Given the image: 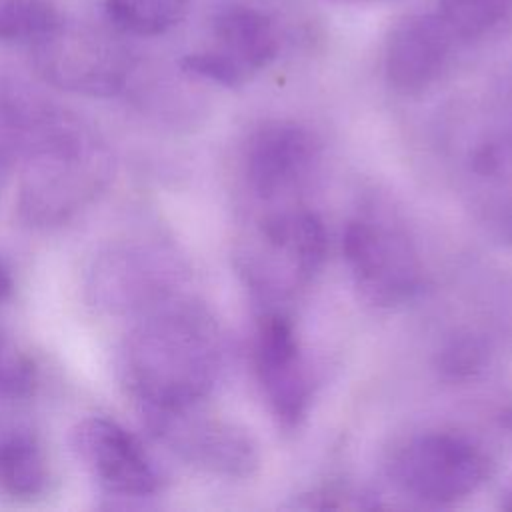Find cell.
I'll use <instances>...</instances> for the list:
<instances>
[{"label": "cell", "mask_w": 512, "mask_h": 512, "mask_svg": "<svg viewBox=\"0 0 512 512\" xmlns=\"http://www.w3.org/2000/svg\"><path fill=\"white\" fill-rule=\"evenodd\" d=\"M504 508H506V510H512V492L508 494V500L504 502Z\"/></svg>", "instance_id": "obj_24"}, {"label": "cell", "mask_w": 512, "mask_h": 512, "mask_svg": "<svg viewBox=\"0 0 512 512\" xmlns=\"http://www.w3.org/2000/svg\"><path fill=\"white\" fill-rule=\"evenodd\" d=\"M318 154L314 136L294 122H270L256 130L246 148V178L264 200L298 188Z\"/></svg>", "instance_id": "obj_10"}, {"label": "cell", "mask_w": 512, "mask_h": 512, "mask_svg": "<svg viewBox=\"0 0 512 512\" xmlns=\"http://www.w3.org/2000/svg\"><path fill=\"white\" fill-rule=\"evenodd\" d=\"M12 290H14L12 272H10V268L6 266V262L0 258V304L10 298Z\"/></svg>", "instance_id": "obj_22"}, {"label": "cell", "mask_w": 512, "mask_h": 512, "mask_svg": "<svg viewBox=\"0 0 512 512\" xmlns=\"http://www.w3.org/2000/svg\"><path fill=\"white\" fill-rule=\"evenodd\" d=\"M0 178H2V172H0Z\"/></svg>", "instance_id": "obj_25"}, {"label": "cell", "mask_w": 512, "mask_h": 512, "mask_svg": "<svg viewBox=\"0 0 512 512\" xmlns=\"http://www.w3.org/2000/svg\"><path fill=\"white\" fill-rule=\"evenodd\" d=\"M254 368L278 422L286 428L298 426L308 410L310 382L294 326L284 314L266 312L258 320Z\"/></svg>", "instance_id": "obj_9"}, {"label": "cell", "mask_w": 512, "mask_h": 512, "mask_svg": "<svg viewBox=\"0 0 512 512\" xmlns=\"http://www.w3.org/2000/svg\"><path fill=\"white\" fill-rule=\"evenodd\" d=\"M198 406L174 412H142L154 438L182 460L226 476H248L258 466L256 446L236 426L196 414Z\"/></svg>", "instance_id": "obj_7"}, {"label": "cell", "mask_w": 512, "mask_h": 512, "mask_svg": "<svg viewBox=\"0 0 512 512\" xmlns=\"http://www.w3.org/2000/svg\"><path fill=\"white\" fill-rule=\"evenodd\" d=\"M332 2H340V4H360V2H374V0H332Z\"/></svg>", "instance_id": "obj_23"}, {"label": "cell", "mask_w": 512, "mask_h": 512, "mask_svg": "<svg viewBox=\"0 0 512 512\" xmlns=\"http://www.w3.org/2000/svg\"><path fill=\"white\" fill-rule=\"evenodd\" d=\"M32 52L34 66L48 84L94 98L118 94L132 70V56L122 42L84 24L62 22Z\"/></svg>", "instance_id": "obj_3"}, {"label": "cell", "mask_w": 512, "mask_h": 512, "mask_svg": "<svg viewBox=\"0 0 512 512\" xmlns=\"http://www.w3.org/2000/svg\"><path fill=\"white\" fill-rule=\"evenodd\" d=\"M58 106L42 100L30 90L0 80V172L24 158Z\"/></svg>", "instance_id": "obj_14"}, {"label": "cell", "mask_w": 512, "mask_h": 512, "mask_svg": "<svg viewBox=\"0 0 512 512\" xmlns=\"http://www.w3.org/2000/svg\"><path fill=\"white\" fill-rule=\"evenodd\" d=\"M342 248L356 286L372 304H398L418 290L416 252L394 222L374 216L354 218L344 228Z\"/></svg>", "instance_id": "obj_5"}, {"label": "cell", "mask_w": 512, "mask_h": 512, "mask_svg": "<svg viewBox=\"0 0 512 512\" xmlns=\"http://www.w3.org/2000/svg\"><path fill=\"white\" fill-rule=\"evenodd\" d=\"M48 460L40 438L28 428L0 432V492L16 500H32L48 486Z\"/></svg>", "instance_id": "obj_15"}, {"label": "cell", "mask_w": 512, "mask_h": 512, "mask_svg": "<svg viewBox=\"0 0 512 512\" xmlns=\"http://www.w3.org/2000/svg\"><path fill=\"white\" fill-rule=\"evenodd\" d=\"M116 364L142 412L200 406L218 374V334L200 308L160 302L126 334Z\"/></svg>", "instance_id": "obj_1"}, {"label": "cell", "mask_w": 512, "mask_h": 512, "mask_svg": "<svg viewBox=\"0 0 512 512\" xmlns=\"http://www.w3.org/2000/svg\"><path fill=\"white\" fill-rule=\"evenodd\" d=\"M488 456L472 440L432 432L406 444L394 462L398 484L430 504H452L476 492L488 478Z\"/></svg>", "instance_id": "obj_4"}, {"label": "cell", "mask_w": 512, "mask_h": 512, "mask_svg": "<svg viewBox=\"0 0 512 512\" xmlns=\"http://www.w3.org/2000/svg\"><path fill=\"white\" fill-rule=\"evenodd\" d=\"M72 454L110 496L146 498L158 492L160 474L142 442L122 424L88 416L68 436Z\"/></svg>", "instance_id": "obj_6"}, {"label": "cell", "mask_w": 512, "mask_h": 512, "mask_svg": "<svg viewBox=\"0 0 512 512\" xmlns=\"http://www.w3.org/2000/svg\"><path fill=\"white\" fill-rule=\"evenodd\" d=\"M36 386V368L14 348L0 340V398H24Z\"/></svg>", "instance_id": "obj_19"}, {"label": "cell", "mask_w": 512, "mask_h": 512, "mask_svg": "<svg viewBox=\"0 0 512 512\" xmlns=\"http://www.w3.org/2000/svg\"><path fill=\"white\" fill-rule=\"evenodd\" d=\"M512 10V0H440V20L454 38L472 40L490 32Z\"/></svg>", "instance_id": "obj_18"}, {"label": "cell", "mask_w": 512, "mask_h": 512, "mask_svg": "<svg viewBox=\"0 0 512 512\" xmlns=\"http://www.w3.org/2000/svg\"><path fill=\"white\" fill-rule=\"evenodd\" d=\"M180 66L190 76H198L228 88H236L246 82V76L238 68H234L228 60H224L220 54H216L210 48L184 56L180 60Z\"/></svg>", "instance_id": "obj_20"}, {"label": "cell", "mask_w": 512, "mask_h": 512, "mask_svg": "<svg viewBox=\"0 0 512 512\" xmlns=\"http://www.w3.org/2000/svg\"><path fill=\"white\" fill-rule=\"evenodd\" d=\"M238 68L246 78L270 64L278 52V36L270 18L254 8H228L214 20L210 48Z\"/></svg>", "instance_id": "obj_12"}, {"label": "cell", "mask_w": 512, "mask_h": 512, "mask_svg": "<svg viewBox=\"0 0 512 512\" xmlns=\"http://www.w3.org/2000/svg\"><path fill=\"white\" fill-rule=\"evenodd\" d=\"M190 0H104L114 28L134 36H158L174 28L188 12Z\"/></svg>", "instance_id": "obj_16"}, {"label": "cell", "mask_w": 512, "mask_h": 512, "mask_svg": "<svg viewBox=\"0 0 512 512\" xmlns=\"http://www.w3.org/2000/svg\"><path fill=\"white\" fill-rule=\"evenodd\" d=\"M64 22L50 0H0V42L28 44L50 36Z\"/></svg>", "instance_id": "obj_17"}, {"label": "cell", "mask_w": 512, "mask_h": 512, "mask_svg": "<svg viewBox=\"0 0 512 512\" xmlns=\"http://www.w3.org/2000/svg\"><path fill=\"white\" fill-rule=\"evenodd\" d=\"M114 156L80 118L58 108L20 160L18 210L34 228L76 218L110 184Z\"/></svg>", "instance_id": "obj_2"}, {"label": "cell", "mask_w": 512, "mask_h": 512, "mask_svg": "<svg viewBox=\"0 0 512 512\" xmlns=\"http://www.w3.org/2000/svg\"><path fill=\"white\" fill-rule=\"evenodd\" d=\"M264 244L290 264L296 280H308L324 262L326 230L310 210H284L262 222Z\"/></svg>", "instance_id": "obj_13"}, {"label": "cell", "mask_w": 512, "mask_h": 512, "mask_svg": "<svg viewBox=\"0 0 512 512\" xmlns=\"http://www.w3.org/2000/svg\"><path fill=\"white\" fill-rule=\"evenodd\" d=\"M454 36L440 16L412 14L388 36L384 68L388 82L402 94L426 90L444 70Z\"/></svg>", "instance_id": "obj_11"}, {"label": "cell", "mask_w": 512, "mask_h": 512, "mask_svg": "<svg viewBox=\"0 0 512 512\" xmlns=\"http://www.w3.org/2000/svg\"><path fill=\"white\" fill-rule=\"evenodd\" d=\"M482 362H484V348L476 338H470V336L452 340L440 356V368L450 378L472 376L474 372L480 370Z\"/></svg>", "instance_id": "obj_21"}, {"label": "cell", "mask_w": 512, "mask_h": 512, "mask_svg": "<svg viewBox=\"0 0 512 512\" xmlns=\"http://www.w3.org/2000/svg\"><path fill=\"white\" fill-rule=\"evenodd\" d=\"M168 284L158 252L136 242L102 250L86 274L90 304L108 314L146 312L164 302Z\"/></svg>", "instance_id": "obj_8"}]
</instances>
